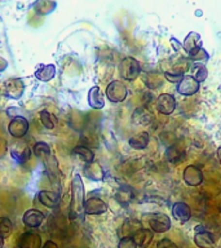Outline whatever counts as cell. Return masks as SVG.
<instances>
[{
	"mask_svg": "<svg viewBox=\"0 0 221 248\" xmlns=\"http://www.w3.org/2000/svg\"><path fill=\"white\" fill-rule=\"evenodd\" d=\"M34 154L38 156V159L43 163L44 170H46L48 177H49L50 182H56L57 184L60 180V168H58V163L54 158V155L52 154L50 146L46 142H36L34 145Z\"/></svg>",
	"mask_w": 221,
	"mask_h": 248,
	"instance_id": "1",
	"label": "cell"
},
{
	"mask_svg": "<svg viewBox=\"0 0 221 248\" xmlns=\"http://www.w3.org/2000/svg\"><path fill=\"white\" fill-rule=\"evenodd\" d=\"M85 191L83 180L79 174H75L71 181V204H70V218H77L84 211Z\"/></svg>",
	"mask_w": 221,
	"mask_h": 248,
	"instance_id": "2",
	"label": "cell"
},
{
	"mask_svg": "<svg viewBox=\"0 0 221 248\" xmlns=\"http://www.w3.org/2000/svg\"><path fill=\"white\" fill-rule=\"evenodd\" d=\"M140 71H141V67H140L139 61L133 57L124 58L119 63V74L124 80L133 81L139 78Z\"/></svg>",
	"mask_w": 221,
	"mask_h": 248,
	"instance_id": "3",
	"label": "cell"
},
{
	"mask_svg": "<svg viewBox=\"0 0 221 248\" xmlns=\"http://www.w3.org/2000/svg\"><path fill=\"white\" fill-rule=\"evenodd\" d=\"M127 87L119 80L111 81V83L106 87V97H108L110 102H114V104L123 102V101L127 98Z\"/></svg>",
	"mask_w": 221,
	"mask_h": 248,
	"instance_id": "4",
	"label": "cell"
},
{
	"mask_svg": "<svg viewBox=\"0 0 221 248\" xmlns=\"http://www.w3.org/2000/svg\"><path fill=\"white\" fill-rule=\"evenodd\" d=\"M25 92V83L19 78H13L4 83L3 94L12 100H18Z\"/></svg>",
	"mask_w": 221,
	"mask_h": 248,
	"instance_id": "5",
	"label": "cell"
},
{
	"mask_svg": "<svg viewBox=\"0 0 221 248\" xmlns=\"http://www.w3.org/2000/svg\"><path fill=\"white\" fill-rule=\"evenodd\" d=\"M29 131V122L25 116H16L8 124V132L9 135L16 139H22Z\"/></svg>",
	"mask_w": 221,
	"mask_h": 248,
	"instance_id": "6",
	"label": "cell"
},
{
	"mask_svg": "<svg viewBox=\"0 0 221 248\" xmlns=\"http://www.w3.org/2000/svg\"><path fill=\"white\" fill-rule=\"evenodd\" d=\"M149 225L153 232H164L171 228V220L164 213H151L150 218H149Z\"/></svg>",
	"mask_w": 221,
	"mask_h": 248,
	"instance_id": "7",
	"label": "cell"
},
{
	"mask_svg": "<svg viewBox=\"0 0 221 248\" xmlns=\"http://www.w3.org/2000/svg\"><path fill=\"white\" fill-rule=\"evenodd\" d=\"M199 84L193 75H184L182 80L178 83L177 91L182 96H193L199 91Z\"/></svg>",
	"mask_w": 221,
	"mask_h": 248,
	"instance_id": "8",
	"label": "cell"
},
{
	"mask_svg": "<svg viewBox=\"0 0 221 248\" xmlns=\"http://www.w3.org/2000/svg\"><path fill=\"white\" fill-rule=\"evenodd\" d=\"M194 243L199 248H212L215 240H213L212 234L199 225L195 228V232H194Z\"/></svg>",
	"mask_w": 221,
	"mask_h": 248,
	"instance_id": "9",
	"label": "cell"
},
{
	"mask_svg": "<svg viewBox=\"0 0 221 248\" xmlns=\"http://www.w3.org/2000/svg\"><path fill=\"white\" fill-rule=\"evenodd\" d=\"M108 211V204L101 198L91 197L85 199L84 212L88 215H102Z\"/></svg>",
	"mask_w": 221,
	"mask_h": 248,
	"instance_id": "10",
	"label": "cell"
},
{
	"mask_svg": "<svg viewBox=\"0 0 221 248\" xmlns=\"http://www.w3.org/2000/svg\"><path fill=\"white\" fill-rule=\"evenodd\" d=\"M176 100L174 97L170 93H164V94H160L157 100V108L160 114H164V115H170L174 111L176 108Z\"/></svg>",
	"mask_w": 221,
	"mask_h": 248,
	"instance_id": "11",
	"label": "cell"
},
{
	"mask_svg": "<svg viewBox=\"0 0 221 248\" xmlns=\"http://www.w3.org/2000/svg\"><path fill=\"white\" fill-rule=\"evenodd\" d=\"M18 248H42V238L34 232H23L19 236Z\"/></svg>",
	"mask_w": 221,
	"mask_h": 248,
	"instance_id": "12",
	"label": "cell"
},
{
	"mask_svg": "<svg viewBox=\"0 0 221 248\" xmlns=\"http://www.w3.org/2000/svg\"><path fill=\"white\" fill-rule=\"evenodd\" d=\"M184 181L189 186L201 185L203 181L202 170L197 166H188L184 170Z\"/></svg>",
	"mask_w": 221,
	"mask_h": 248,
	"instance_id": "13",
	"label": "cell"
},
{
	"mask_svg": "<svg viewBox=\"0 0 221 248\" xmlns=\"http://www.w3.org/2000/svg\"><path fill=\"white\" fill-rule=\"evenodd\" d=\"M11 155L12 158L16 159L18 163H25L30 158L31 149L27 146L26 143L16 142L11 146Z\"/></svg>",
	"mask_w": 221,
	"mask_h": 248,
	"instance_id": "14",
	"label": "cell"
},
{
	"mask_svg": "<svg viewBox=\"0 0 221 248\" xmlns=\"http://www.w3.org/2000/svg\"><path fill=\"white\" fill-rule=\"evenodd\" d=\"M172 216L181 224H185L190 220L191 217V212H190L189 205L184 203V202H178L172 207Z\"/></svg>",
	"mask_w": 221,
	"mask_h": 248,
	"instance_id": "15",
	"label": "cell"
},
{
	"mask_svg": "<svg viewBox=\"0 0 221 248\" xmlns=\"http://www.w3.org/2000/svg\"><path fill=\"white\" fill-rule=\"evenodd\" d=\"M44 221V215L39 209H27L23 213V224L29 228H36Z\"/></svg>",
	"mask_w": 221,
	"mask_h": 248,
	"instance_id": "16",
	"label": "cell"
},
{
	"mask_svg": "<svg viewBox=\"0 0 221 248\" xmlns=\"http://www.w3.org/2000/svg\"><path fill=\"white\" fill-rule=\"evenodd\" d=\"M38 198L39 202L47 208H54L60 203V195L54 191H49V190H42L38 194Z\"/></svg>",
	"mask_w": 221,
	"mask_h": 248,
	"instance_id": "17",
	"label": "cell"
},
{
	"mask_svg": "<svg viewBox=\"0 0 221 248\" xmlns=\"http://www.w3.org/2000/svg\"><path fill=\"white\" fill-rule=\"evenodd\" d=\"M84 174L85 177H88L89 180H93V181H101L104 178V170L101 167L100 163L97 162H91L87 163V166L84 167Z\"/></svg>",
	"mask_w": 221,
	"mask_h": 248,
	"instance_id": "18",
	"label": "cell"
},
{
	"mask_svg": "<svg viewBox=\"0 0 221 248\" xmlns=\"http://www.w3.org/2000/svg\"><path fill=\"white\" fill-rule=\"evenodd\" d=\"M88 104L91 108L100 110L105 106V98L104 93L101 92V89L98 87H92L88 92Z\"/></svg>",
	"mask_w": 221,
	"mask_h": 248,
	"instance_id": "19",
	"label": "cell"
},
{
	"mask_svg": "<svg viewBox=\"0 0 221 248\" xmlns=\"http://www.w3.org/2000/svg\"><path fill=\"white\" fill-rule=\"evenodd\" d=\"M132 239L139 248H146L153 240V232H150V229H140L139 232H135V235L132 236Z\"/></svg>",
	"mask_w": 221,
	"mask_h": 248,
	"instance_id": "20",
	"label": "cell"
},
{
	"mask_svg": "<svg viewBox=\"0 0 221 248\" xmlns=\"http://www.w3.org/2000/svg\"><path fill=\"white\" fill-rule=\"evenodd\" d=\"M149 141H150V136L147 132H140L137 135L132 136L128 143H129V146L132 149H135V150H143V149H146L147 145H149Z\"/></svg>",
	"mask_w": 221,
	"mask_h": 248,
	"instance_id": "21",
	"label": "cell"
},
{
	"mask_svg": "<svg viewBox=\"0 0 221 248\" xmlns=\"http://www.w3.org/2000/svg\"><path fill=\"white\" fill-rule=\"evenodd\" d=\"M153 116H151V112L147 110L146 108H137L133 111V115H132V122L136 124V125H147L150 123Z\"/></svg>",
	"mask_w": 221,
	"mask_h": 248,
	"instance_id": "22",
	"label": "cell"
},
{
	"mask_svg": "<svg viewBox=\"0 0 221 248\" xmlns=\"http://www.w3.org/2000/svg\"><path fill=\"white\" fill-rule=\"evenodd\" d=\"M56 75V67L54 65H43L39 66L35 71V77L40 81H50Z\"/></svg>",
	"mask_w": 221,
	"mask_h": 248,
	"instance_id": "23",
	"label": "cell"
},
{
	"mask_svg": "<svg viewBox=\"0 0 221 248\" xmlns=\"http://www.w3.org/2000/svg\"><path fill=\"white\" fill-rule=\"evenodd\" d=\"M71 154L74 156H77L78 159H80L81 162L84 163H91L95 160V155H93V151L91 149H88L84 145H79V146H75L71 151Z\"/></svg>",
	"mask_w": 221,
	"mask_h": 248,
	"instance_id": "24",
	"label": "cell"
},
{
	"mask_svg": "<svg viewBox=\"0 0 221 248\" xmlns=\"http://www.w3.org/2000/svg\"><path fill=\"white\" fill-rule=\"evenodd\" d=\"M32 8H34L36 13H39V15H48V13L54 11L56 3L52 1V0H38L32 5Z\"/></svg>",
	"mask_w": 221,
	"mask_h": 248,
	"instance_id": "25",
	"label": "cell"
},
{
	"mask_svg": "<svg viewBox=\"0 0 221 248\" xmlns=\"http://www.w3.org/2000/svg\"><path fill=\"white\" fill-rule=\"evenodd\" d=\"M40 122H42L43 127L47 128V129H53L57 124V118L53 114H50L49 111L47 110H43L40 112Z\"/></svg>",
	"mask_w": 221,
	"mask_h": 248,
	"instance_id": "26",
	"label": "cell"
},
{
	"mask_svg": "<svg viewBox=\"0 0 221 248\" xmlns=\"http://www.w3.org/2000/svg\"><path fill=\"white\" fill-rule=\"evenodd\" d=\"M141 228V224H140L139 221L136 220H129L127 221L126 224L123 225V238L126 236H133L135 235V232H137Z\"/></svg>",
	"mask_w": 221,
	"mask_h": 248,
	"instance_id": "27",
	"label": "cell"
},
{
	"mask_svg": "<svg viewBox=\"0 0 221 248\" xmlns=\"http://www.w3.org/2000/svg\"><path fill=\"white\" fill-rule=\"evenodd\" d=\"M199 40H201V38H199V35L198 34L191 32V34L188 35L185 39V43H184V48H185L186 52L190 53V52L195 49V48H199Z\"/></svg>",
	"mask_w": 221,
	"mask_h": 248,
	"instance_id": "28",
	"label": "cell"
},
{
	"mask_svg": "<svg viewBox=\"0 0 221 248\" xmlns=\"http://www.w3.org/2000/svg\"><path fill=\"white\" fill-rule=\"evenodd\" d=\"M190 56V60L191 61H195V62H199V63H205V62L208 61V53L205 52V49H202L201 46L199 48H195L194 50H191L189 53Z\"/></svg>",
	"mask_w": 221,
	"mask_h": 248,
	"instance_id": "29",
	"label": "cell"
},
{
	"mask_svg": "<svg viewBox=\"0 0 221 248\" xmlns=\"http://www.w3.org/2000/svg\"><path fill=\"white\" fill-rule=\"evenodd\" d=\"M131 190L128 189V187H124V186L122 189H119V191L116 193V199H118V202H119L120 204H127L128 202L131 201Z\"/></svg>",
	"mask_w": 221,
	"mask_h": 248,
	"instance_id": "30",
	"label": "cell"
},
{
	"mask_svg": "<svg viewBox=\"0 0 221 248\" xmlns=\"http://www.w3.org/2000/svg\"><path fill=\"white\" fill-rule=\"evenodd\" d=\"M164 78H166L170 83L178 84V83L182 80V78H184V73L180 71V70H176V71H166V73H164Z\"/></svg>",
	"mask_w": 221,
	"mask_h": 248,
	"instance_id": "31",
	"label": "cell"
},
{
	"mask_svg": "<svg viewBox=\"0 0 221 248\" xmlns=\"http://www.w3.org/2000/svg\"><path fill=\"white\" fill-rule=\"evenodd\" d=\"M12 232V222L8 217H0V235H8Z\"/></svg>",
	"mask_w": 221,
	"mask_h": 248,
	"instance_id": "32",
	"label": "cell"
},
{
	"mask_svg": "<svg viewBox=\"0 0 221 248\" xmlns=\"http://www.w3.org/2000/svg\"><path fill=\"white\" fill-rule=\"evenodd\" d=\"M207 75H208V73H207V69L205 67V65H199L197 67V73H195L194 78L197 79L198 83H202V81H205L207 79Z\"/></svg>",
	"mask_w": 221,
	"mask_h": 248,
	"instance_id": "33",
	"label": "cell"
},
{
	"mask_svg": "<svg viewBox=\"0 0 221 248\" xmlns=\"http://www.w3.org/2000/svg\"><path fill=\"white\" fill-rule=\"evenodd\" d=\"M119 248H137V246H136V243L133 242L131 236H126V238L120 239Z\"/></svg>",
	"mask_w": 221,
	"mask_h": 248,
	"instance_id": "34",
	"label": "cell"
},
{
	"mask_svg": "<svg viewBox=\"0 0 221 248\" xmlns=\"http://www.w3.org/2000/svg\"><path fill=\"white\" fill-rule=\"evenodd\" d=\"M176 150H177L176 147H171L170 150H168V153H167V156H168V160H170V162L174 163V158H176V156H177L178 162H180V160L182 159V156H180V155H181V153H180V151H176Z\"/></svg>",
	"mask_w": 221,
	"mask_h": 248,
	"instance_id": "35",
	"label": "cell"
},
{
	"mask_svg": "<svg viewBox=\"0 0 221 248\" xmlns=\"http://www.w3.org/2000/svg\"><path fill=\"white\" fill-rule=\"evenodd\" d=\"M7 112H8V115L12 116V118H16V116H23L22 114H21L22 111H19V108H8Z\"/></svg>",
	"mask_w": 221,
	"mask_h": 248,
	"instance_id": "36",
	"label": "cell"
},
{
	"mask_svg": "<svg viewBox=\"0 0 221 248\" xmlns=\"http://www.w3.org/2000/svg\"><path fill=\"white\" fill-rule=\"evenodd\" d=\"M8 67V62L5 58H3L0 56V71H4V70Z\"/></svg>",
	"mask_w": 221,
	"mask_h": 248,
	"instance_id": "37",
	"label": "cell"
},
{
	"mask_svg": "<svg viewBox=\"0 0 221 248\" xmlns=\"http://www.w3.org/2000/svg\"><path fill=\"white\" fill-rule=\"evenodd\" d=\"M42 248H58L57 244L54 243V242H52V240H48V242H46V243L43 244Z\"/></svg>",
	"mask_w": 221,
	"mask_h": 248,
	"instance_id": "38",
	"label": "cell"
},
{
	"mask_svg": "<svg viewBox=\"0 0 221 248\" xmlns=\"http://www.w3.org/2000/svg\"><path fill=\"white\" fill-rule=\"evenodd\" d=\"M216 154H217V159H219V162H220V164H221V146L217 149Z\"/></svg>",
	"mask_w": 221,
	"mask_h": 248,
	"instance_id": "39",
	"label": "cell"
},
{
	"mask_svg": "<svg viewBox=\"0 0 221 248\" xmlns=\"http://www.w3.org/2000/svg\"><path fill=\"white\" fill-rule=\"evenodd\" d=\"M4 247V236L0 235V248Z\"/></svg>",
	"mask_w": 221,
	"mask_h": 248,
	"instance_id": "40",
	"label": "cell"
}]
</instances>
